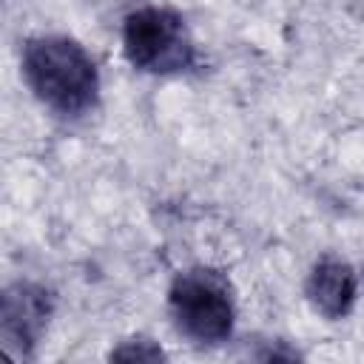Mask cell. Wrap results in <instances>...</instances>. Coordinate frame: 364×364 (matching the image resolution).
Returning <instances> with one entry per match:
<instances>
[{
  "mask_svg": "<svg viewBox=\"0 0 364 364\" xmlns=\"http://www.w3.org/2000/svg\"><path fill=\"white\" fill-rule=\"evenodd\" d=\"M20 68L28 91L54 114L77 119L97 108L100 71L94 57L65 34L26 40Z\"/></svg>",
  "mask_w": 364,
  "mask_h": 364,
  "instance_id": "1",
  "label": "cell"
},
{
  "mask_svg": "<svg viewBox=\"0 0 364 364\" xmlns=\"http://www.w3.org/2000/svg\"><path fill=\"white\" fill-rule=\"evenodd\" d=\"M168 307L176 330L193 344H222L233 333L236 304L230 284L210 267H191L173 276Z\"/></svg>",
  "mask_w": 364,
  "mask_h": 364,
  "instance_id": "2",
  "label": "cell"
},
{
  "mask_svg": "<svg viewBox=\"0 0 364 364\" xmlns=\"http://www.w3.org/2000/svg\"><path fill=\"white\" fill-rule=\"evenodd\" d=\"M304 296L316 313L324 318H344L355 307L358 276L355 270L336 256H324L313 264L304 282Z\"/></svg>",
  "mask_w": 364,
  "mask_h": 364,
  "instance_id": "5",
  "label": "cell"
},
{
  "mask_svg": "<svg viewBox=\"0 0 364 364\" xmlns=\"http://www.w3.org/2000/svg\"><path fill=\"white\" fill-rule=\"evenodd\" d=\"M111 358L119 361H159L165 358V350L159 344H154L151 338H128L119 347L111 350Z\"/></svg>",
  "mask_w": 364,
  "mask_h": 364,
  "instance_id": "6",
  "label": "cell"
},
{
  "mask_svg": "<svg viewBox=\"0 0 364 364\" xmlns=\"http://www.w3.org/2000/svg\"><path fill=\"white\" fill-rule=\"evenodd\" d=\"M125 60L145 74H182L196 63L193 37L173 9L142 6L122 23Z\"/></svg>",
  "mask_w": 364,
  "mask_h": 364,
  "instance_id": "3",
  "label": "cell"
},
{
  "mask_svg": "<svg viewBox=\"0 0 364 364\" xmlns=\"http://www.w3.org/2000/svg\"><path fill=\"white\" fill-rule=\"evenodd\" d=\"M54 310L51 290L34 282H14L3 290L0 307V338L6 353L28 358L40 344Z\"/></svg>",
  "mask_w": 364,
  "mask_h": 364,
  "instance_id": "4",
  "label": "cell"
}]
</instances>
